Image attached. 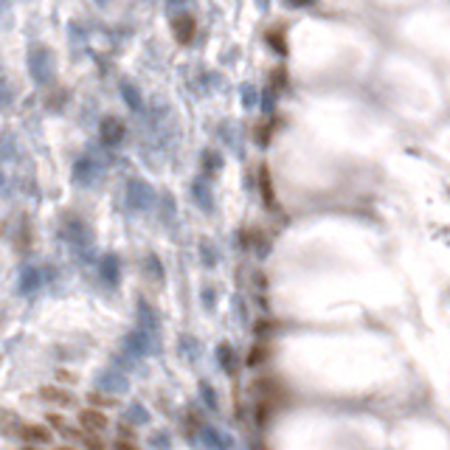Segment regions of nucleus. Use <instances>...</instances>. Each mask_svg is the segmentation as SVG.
I'll return each mask as SVG.
<instances>
[{
    "mask_svg": "<svg viewBox=\"0 0 450 450\" xmlns=\"http://www.w3.org/2000/svg\"><path fill=\"white\" fill-rule=\"evenodd\" d=\"M77 419H79V425L85 428V433H91V436L110 428L107 414H104V411H96V408H82V411L77 414Z\"/></svg>",
    "mask_w": 450,
    "mask_h": 450,
    "instance_id": "obj_1",
    "label": "nucleus"
},
{
    "mask_svg": "<svg viewBox=\"0 0 450 450\" xmlns=\"http://www.w3.org/2000/svg\"><path fill=\"white\" fill-rule=\"evenodd\" d=\"M20 439H29L34 447H37V444H51V442H54V430H51L48 425H42V422H23Z\"/></svg>",
    "mask_w": 450,
    "mask_h": 450,
    "instance_id": "obj_2",
    "label": "nucleus"
},
{
    "mask_svg": "<svg viewBox=\"0 0 450 450\" xmlns=\"http://www.w3.org/2000/svg\"><path fill=\"white\" fill-rule=\"evenodd\" d=\"M40 400H45V403H51V405H62V408H70V405H77V397H73L68 389H62V386H42L40 389Z\"/></svg>",
    "mask_w": 450,
    "mask_h": 450,
    "instance_id": "obj_3",
    "label": "nucleus"
},
{
    "mask_svg": "<svg viewBox=\"0 0 450 450\" xmlns=\"http://www.w3.org/2000/svg\"><path fill=\"white\" fill-rule=\"evenodd\" d=\"M172 31H175V37H178V42H180V45H189V42L194 40L197 23H194V17H192V15H180V17H175V20H172Z\"/></svg>",
    "mask_w": 450,
    "mask_h": 450,
    "instance_id": "obj_4",
    "label": "nucleus"
},
{
    "mask_svg": "<svg viewBox=\"0 0 450 450\" xmlns=\"http://www.w3.org/2000/svg\"><path fill=\"white\" fill-rule=\"evenodd\" d=\"M102 135H104V141L107 143H118L121 141V135H124V124L118 121V118H104L102 121Z\"/></svg>",
    "mask_w": 450,
    "mask_h": 450,
    "instance_id": "obj_5",
    "label": "nucleus"
},
{
    "mask_svg": "<svg viewBox=\"0 0 450 450\" xmlns=\"http://www.w3.org/2000/svg\"><path fill=\"white\" fill-rule=\"evenodd\" d=\"M259 189H262L265 203L273 208V205H276V194H273V186H270V172H267V166L259 169Z\"/></svg>",
    "mask_w": 450,
    "mask_h": 450,
    "instance_id": "obj_6",
    "label": "nucleus"
},
{
    "mask_svg": "<svg viewBox=\"0 0 450 450\" xmlns=\"http://www.w3.org/2000/svg\"><path fill=\"white\" fill-rule=\"evenodd\" d=\"M88 403L96 408V411H102V408H113V405H118V400L116 397H104V394H99V391H93V394H88Z\"/></svg>",
    "mask_w": 450,
    "mask_h": 450,
    "instance_id": "obj_7",
    "label": "nucleus"
},
{
    "mask_svg": "<svg viewBox=\"0 0 450 450\" xmlns=\"http://www.w3.org/2000/svg\"><path fill=\"white\" fill-rule=\"evenodd\" d=\"M45 422H48V425H54V430H59V433H68V436H77V430H73V428H68L65 417H59V414H48V417H45Z\"/></svg>",
    "mask_w": 450,
    "mask_h": 450,
    "instance_id": "obj_8",
    "label": "nucleus"
},
{
    "mask_svg": "<svg viewBox=\"0 0 450 450\" xmlns=\"http://www.w3.org/2000/svg\"><path fill=\"white\" fill-rule=\"evenodd\" d=\"M270 355V349L265 346V343H256L251 352H248V366H259V363H265V357Z\"/></svg>",
    "mask_w": 450,
    "mask_h": 450,
    "instance_id": "obj_9",
    "label": "nucleus"
},
{
    "mask_svg": "<svg viewBox=\"0 0 450 450\" xmlns=\"http://www.w3.org/2000/svg\"><path fill=\"white\" fill-rule=\"evenodd\" d=\"M82 444H85V450H104V444L91 433H82Z\"/></svg>",
    "mask_w": 450,
    "mask_h": 450,
    "instance_id": "obj_10",
    "label": "nucleus"
},
{
    "mask_svg": "<svg viewBox=\"0 0 450 450\" xmlns=\"http://www.w3.org/2000/svg\"><path fill=\"white\" fill-rule=\"evenodd\" d=\"M116 450H138V447H135L132 442H127V439H118V442H116Z\"/></svg>",
    "mask_w": 450,
    "mask_h": 450,
    "instance_id": "obj_11",
    "label": "nucleus"
},
{
    "mask_svg": "<svg viewBox=\"0 0 450 450\" xmlns=\"http://www.w3.org/2000/svg\"><path fill=\"white\" fill-rule=\"evenodd\" d=\"M56 450H77V447H73V444H59Z\"/></svg>",
    "mask_w": 450,
    "mask_h": 450,
    "instance_id": "obj_12",
    "label": "nucleus"
},
{
    "mask_svg": "<svg viewBox=\"0 0 450 450\" xmlns=\"http://www.w3.org/2000/svg\"><path fill=\"white\" fill-rule=\"evenodd\" d=\"M23 450H40V447H34V444H29V447H23Z\"/></svg>",
    "mask_w": 450,
    "mask_h": 450,
    "instance_id": "obj_13",
    "label": "nucleus"
}]
</instances>
